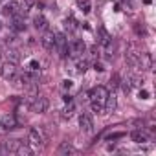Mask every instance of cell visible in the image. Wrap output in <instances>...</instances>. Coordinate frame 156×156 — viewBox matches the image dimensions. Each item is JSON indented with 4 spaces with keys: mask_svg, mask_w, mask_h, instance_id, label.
<instances>
[{
    "mask_svg": "<svg viewBox=\"0 0 156 156\" xmlns=\"http://www.w3.org/2000/svg\"><path fill=\"white\" fill-rule=\"evenodd\" d=\"M28 105H30V108H31L33 112L42 114V112H46V110H48L50 101H48L44 96H30V98H28Z\"/></svg>",
    "mask_w": 156,
    "mask_h": 156,
    "instance_id": "6da1fadb",
    "label": "cell"
},
{
    "mask_svg": "<svg viewBox=\"0 0 156 156\" xmlns=\"http://www.w3.org/2000/svg\"><path fill=\"white\" fill-rule=\"evenodd\" d=\"M53 48L57 50V53H59L61 59L68 57V39H66L64 33H61V31L55 33V44H53Z\"/></svg>",
    "mask_w": 156,
    "mask_h": 156,
    "instance_id": "7a4b0ae2",
    "label": "cell"
},
{
    "mask_svg": "<svg viewBox=\"0 0 156 156\" xmlns=\"http://www.w3.org/2000/svg\"><path fill=\"white\" fill-rule=\"evenodd\" d=\"M125 61L129 66L132 68H140V51L136 48V44H129V50H127V55H125Z\"/></svg>",
    "mask_w": 156,
    "mask_h": 156,
    "instance_id": "3957f363",
    "label": "cell"
},
{
    "mask_svg": "<svg viewBox=\"0 0 156 156\" xmlns=\"http://www.w3.org/2000/svg\"><path fill=\"white\" fill-rule=\"evenodd\" d=\"M28 143H30L33 149H39V147H42V143H44L42 130H41V129H31V130L28 132Z\"/></svg>",
    "mask_w": 156,
    "mask_h": 156,
    "instance_id": "277c9868",
    "label": "cell"
},
{
    "mask_svg": "<svg viewBox=\"0 0 156 156\" xmlns=\"http://www.w3.org/2000/svg\"><path fill=\"white\" fill-rule=\"evenodd\" d=\"M107 96H108V88H105V87H96V88H92V92H90V101H99V103L105 105Z\"/></svg>",
    "mask_w": 156,
    "mask_h": 156,
    "instance_id": "5b68a950",
    "label": "cell"
},
{
    "mask_svg": "<svg viewBox=\"0 0 156 156\" xmlns=\"http://www.w3.org/2000/svg\"><path fill=\"white\" fill-rule=\"evenodd\" d=\"M2 77L4 79H13V77L17 75V62H11V61H6L2 64Z\"/></svg>",
    "mask_w": 156,
    "mask_h": 156,
    "instance_id": "8992f818",
    "label": "cell"
},
{
    "mask_svg": "<svg viewBox=\"0 0 156 156\" xmlns=\"http://www.w3.org/2000/svg\"><path fill=\"white\" fill-rule=\"evenodd\" d=\"M79 127H81L83 132H92V129H94L92 118H90L88 114H81V116H79Z\"/></svg>",
    "mask_w": 156,
    "mask_h": 156,
    "instance_id": "52a82bcc",
    "label": "cell"
},
{
    "mask_svg": "<svg viewBox=\"0 0 156 156\" xmlns=\"http://www.w3.org/2000/svg\"><path fill=\"white\" fill-rule=\"evenodd\" d=\"M41 42H42V46H44L46 50H53V44H55V33L50 31V30H46L44 35H42V39H41Z\"/></svg>",
    "mask_w": 156,
    "mask_h": 156,
    "instance_id": "ba28073f",
    "label": "cell"
},
{
    "mask_svg": "<svg viewBox=\"0 0 156 156\" xmlns=\"http://www.w3.org/2000/svg\"><path fill=\"white\" fill-rule=\"evenodd\" d=\"M138 64L141 66V70H151L152 68V57H151V53L149 51H140V62Z\"/></svg>",
    "mask_w": 156,
    "mask_h": 156,
    "instance_id": "9c48e42d",
    "label": "cell"
},
{
    "mask_svg": "<svg viewBox=\"0 0 156 156\" xmlns=\"http://www.w3.org/2000/svg\"><path fill=\"white\" fill-rule=\"evenodd\" d=\"M130 138H132L134 143H145V141H149V136H147V132H145L143 129L132 130V132H130Z\"/></svg>",
    "mask_w": 156,
    "mask_h": 156,
    "instance_id": "30bf717a",
    "label": "cell"
},
{
    "mask_svg": "<svg viewBox=\"0 0 156 156\" xmlns=\"http://www.w3.org/2000/svg\"><path fill=\"white\" fill-rule=\"evenodd\" d=\"M4 15H6V17L20 15V4H19V2H9V4H6V8H4Z\"/></svg>",
    "mask_w": 156,
    "mask_h": 156,
    "instance_id": "8fae6325",
    "label": "cell"
},
{
    "mask_svg": "<svg viewBox=\"0 0 156 156\" xmlns=\"http://www.w3.org/2000/svg\"><path fill=\"white\" fill-rule=\"evenodd\" d=\"M116 107H118L116 96H114V92H112V94L108 92V96H107V101H105V112H114V110H116Z\"/></svg>",
    "mask_w": 156,
    "mask_h": 156,
    "instance_id": "7c38bea8",
    "label": "cell"
},
{
    "mask_svg": "<svg viewBox=\"0 0 156 156\" xmlns=\"http://www.w3.org/2000/svg\"><path fill=\"white\" fill-rule=\"evenodd\" d=\"M11 19H13V22H11V28H13L15 31H22V30H26L24 17H20V15H15V17H11Z\"/></svg>",
    "mask_w": 156,
    "mask_h": 156,
    "instance_id": "4fadbf2b",
    "label": "cell"
},
{
    "mask_svg": "<svg viewBox=\"0 0 156 156\" xmlns=\"http://www.w3.org/2000/svg\"><path fill=\"white\" fill-rule=\"evenodd\" d=\"M33 24H35V28L41 30V31H46V30H48V20H46V17H42V15H37L35 20H33Z\"/></svg>",
    "mask_w": 156,
    "mask_h": 156,
    "instance_id": "5bb4252c",
    "label": "cell"
},
{
    "mask_svg": "<svg viewBox=\"0 0 156 156\" xmlns=\"http://www.w3.org/2000/svg\"><path fill=\"white\" fill-rule=\"evenodd\" d=\"M98 33H99V42H101L103 46H105L108 41H112V35L105 30V26H99V28H98Z\"/></svg>",
    "mask_w": 156,
    "mask_h": 156,
    "instance_id": "9a60e30c",
    "label": "cell"
},
{
    "mask_svg": "<svg viewBox=\"0 0 156 156\" xmlns=\"http://www.w3.org/2000/svg\"><path fill=\"white\" fill-rule=\"evenodd\" d=\"M2 125H4L6 130L17 129V119H15V116H4V118H2Z\"/></svg>",
    "mask_w": 156,
    "mask_h": 156,
    "instance_id": "2e32d148",
    "label": "cell"
},
{
    "mask_svg": "<svg viewBox=\"0 0 156 156\" xmlns=\"http://www.w3.org/2000/svg\"><path fill=\"white\" fill-rule=\"evenodd\" d=\"M73 112H75L73 101H66V107L62 108V118H64V119H70V118L73 116Z\"/></svg>",
    "mask_w": 156,
    "mask_h": 156,
    "instance_id": "e0dca14e",
    "label": "cell"
},
{
    "mask_svg": "<svg viewBox=\"0 0 156 156\" xmlns=\"http://www.w3.org/2000/svg\"><path fill=\"white\" fill-rule=\"evenodd\" d=\"M31 152H33L31 145H28L26 141H20V145H19V149H17V154H22V156H30Z\"/></svg>",
    "mask_w": 156,
    "mask_h": 156,
    "instance_id": "ac0fdd59",
    "label": "cell"
},
{
    "mask_svg": "<svg viewBox=\"0 0 156 156\" xmlns=\"http://www.w3.org/2000/svg\"><path fill=\"white\" fill-rule=\"evenodd\" d=\"M57 152H59V154H72V152H75V149H73V147H72L68 141H62V143L59 145Z\"/></svg>",
    "mask_w": 156,
    "mask_h": 156,
    "instance_id": "d6986e66",
    "label": "cell"
},
{
    "mask_svg": "<svg viewBox=\"0 0 156 156\" xmlns=\"http://www.w3.org/2000/svg\"><path fill=\"white\" fill-rule=\"evenodd\" d=\"M6 57H8V61H11V62H19V61H20L19 50H8V51H6Z\"/></svg>",
    "mask_w": 156,
    "mask_h": 156,
    "instance_id": "ffe728a7",
    "label": "cell"
},
{
    "mask_svg": "<svg viewBox=\"0 0 156 156\" xmlns=\"http://www.w3.org/2000/svg\"><path fill=\"white\" fill-rule=\"evenodd\" d=\"M121 88H123V92H125V94H129V92L132 90V83H130V75H127V77H123V79H121Z\"/></svg>",
    "mask_w": 156,
    "mask_h": 156,
    "instance_id": "44dd1931",
    "label": "cell"
},
{
    "mask_svg": "<svg viewBox=\"0 0 156 156\" xmlns=\"http://www.w3.org/2000/svg\"><path fill=\"white\" fill-rule=\"evenodd\" d=\"M90 107L96 114H105V105L99 103V101H90Z\"/></svg>",
    "mask_w": 156,
    "mask_h": 156,
    "instance_id": "7402d4cb",
    "label": "cell"
},
{
    "mask_svg": "<svg viewBox=\"0 0 156 156\" xmlns=\"http://www.w3.org/2000/svg\"><path fill=\"white\" fill-rule=\"evenodd\" d=\"M77 6H79V9L83 11V13H88L90 11V0H77Z\"/></svg>",
    "mask_w": 156,
    "mask_h": 156,
    "instance_id": "603a6c76",
    "label": "cell"
},
{
    "mask_svg": "<svg viewBox=\"0 0 156 156\" xmlns=\"http://www.w3.org/2000/svg\"><path fill=\"white\" fill-rule=\"evenodd\" d=\"M28 68H30V72H39V68H41V64H39V61H30V64H28Z\"/></svg>",
    "mask_w": 156,
    "mask_h": 156,
    "instance_id": "cb8c5ba5",
    "label": "cell"
},
{
    "mask_svg": "<svg viewBox=\"0 0 156 156\" xmlns=\"http://www.w3.org/2000/svg\"><path fill=\"white\" fill-rule=\"evenodd\" d=\"M64 28H66V30H70V31H72V30H73V28H75V22H73V20H72V19H66V20H64Z\"/></svg>",
    "mask_w": 156,
    "mask_h": 156,
    "instance_id": "d4e9b609",
    "label": "cell"
},
{
    "mask_svg": "<svg viewBox=\"0 0 156 156\" xmlns=\"http://www.w3.org/2000/svg\"><path fill=\"white\" fill-rule=\"evenodd\" d=\"M123 136H125V132H112V134H108V140L112 141V140H119Z\"/></svg>",
    "mask_w": 156,
    "mask_h": 156,
    "instance_id": "484cf974",
    "label": "cell"
},
{
    "mask_svg": "<svg viewBox=\"0 0 156 156\" xmlns=\"http://www.w3.org/2000/svg\"><path fill=\"white\" fill-rule=\"evenodd\" d=\"M118 85H119V83H118V75H112V79H110V88L114 90Z\"/></svg>",
    "mask_w": 156,
    "mask_h": 156,
    "instance_id": "4316f807",
    "label": "cell"
},
{
    "mask_svg": "<svg viewBox=\"0 0 156 156\" xmlns=\"http://www.w3.org/2000/svg\"><path fill=\"white\" fill-rule=\"evenodd\" d=\"M94 70H96V72H103L105 68H103V64H101V62H98V61H96V62H94Z\"/></svg>",
    "mask_w": 156,
    "mask_h": 156,
    "instance_id": "83f0119b",
    "label": "cell"
},
{
    "mask_svg": "<svg viewBox=\"0 0 156 156\" xmlns=\"http://www.w3.org/2000/svg\"><path fill=\"white\" fill-rule=\"evenodd\" d=\"M72 85H73V83H72L70 79H64V81H62V87H64V88H72Z\"/></svg>",
    "mask_w": 156,
    "mask_h": 156,
    "instance_id": "f1b7e54d",
    "label": "cell"
},
{
    "mask_svg": "<svg viewBox=\"0 0 156 156\" xmlns=\"http://www.w3.org/2000/svg\"><path fill=\"white\" fill-rule=\"evenodd\" d=\"M140 98L141 99H149V92L147 90H140Z\"/></svg>",
    "mask_w": 156,
    "mask_h": 156,
    "instance_id": "f546056e",
    "label": "cell"
},
{
    "mask_svg": "<svg viewBox=\"0 0 156 156\" xmlns=\"http://www.w3.org/2000/svg\"><path fill=\"white\" fill-rule=\"evenodd\" d=\"M136 33L138 35H145V30H143V26L140 28V26H136Z\"/></svg>",
    "mask_w": 156,
    "mask_h": 156,
    "instance_id": "4dcf8cb0",
    "label": "cell"
},
{
    "mask_svg": "<svg viewBox=\"0 0 156 156\" xmlns=\"http://www.w3.org/2000/svg\"><path fill=\"white\" fill-rule=\"evenodd\" d=\"M62 99H64V103H66V101H72V96H70V94H68V96H64V98H62Z\"/></svg>",
    "mask_w": 156,
    "mask_h": 156,
    "instance_id": "1f68e13d",
    "label": "cell"
},
{
    "mask_svg": "<svg viewBox=\"0 0 156 156\" xmlns=\"http://www.w3.org/2000/svg\"><path fill=\"white\" fill-rule=\"evenodd\" d=\"M2 130H6V129H4V125H2V121H0V132H2Z\"/></svg>",
    "mask_w": 156,
    "mask_h": 156,
    "instance_id": "d6a6232c",
    "label": "cell"
}]
</instances>
